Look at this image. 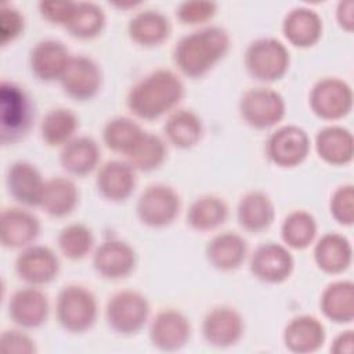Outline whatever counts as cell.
Listing matches in <instances>:
<instances>
[{
    "label": "cell",
    "instance_id": "1",
    "mask_svg": "<svg viewBox=\"0 0 354 354\" xmlns=\"http://www.w3.org/2000/svg\"><path fill=\"white\" fill-rule=\"evenodd\" d=\"M184 97V83L173 71L156 69L140 79L127 94V108L144 120L170 112Z\"/></svg>",
    "mask_w": 354,
    "mask_h": 354
},
{
    "label": "cell",
    "instance_id": "2",
    "mask_svg": "<svg viewBox=\"0 0 354 354\" xmlns=\"http://www.w3.org/2000/svg\"><path fill=\"white\" fill-rule=\"evenodd\" d=\"M230 36L221 26H205L183 36L174 50L173 61L180 72L196 79L206 75L230 50Z\"/></svg>",
    "mask_w": 354,
    "mask_h": 354
},
{
    "label": "cell",
    "instance_id": "3",
    "mask_svg": "<svg viewBox=\"0 0 354 354\" xmlns=\"http://www.w3.org/2000/svg\"><path fill=\"white\" fill-rule=\"evenodd\" d=\"M59 325L71 333H83L97 321L98 304L91 290L82 285L64 286L55 301Z\"/></svg>",
    "mask_w": 354,
    "mask_h": 354
},
{
    "label": "cell",
    "instance_id": "4",
    "mask_svg": "<svg viewBox=\"0 0 354 354\" xmlns=\"http://www.w3.org/2000/svg\"><path fill=\"white\" fill-rule=\"evenodd\" d=\"M0 104L1 142L4 145L14 144L24 138L32 126L33 106L30 98L18 84L11 82H1Z\"/></svg>",
    "mask_w": 354,
    "mask_h": 354
},
{
    "label": "cell",
    "instance_id": "5",
    "mask_svg": "<svg viewBox=\"0 0 354 354\" xmlns=\"http://www.w3.org/2000/svg\"><path fill=\"white\" fill-rule=\"evenodd\" d=\"M243 61L252 77L260 82H275L288 72L290 55L279 40L261 37L248 46Z\"/></svg>",
    "mask_w": 354,
    "mask_h": 354
},
{
    "label": "cell",
    "instance_id": "6",
    "mask_svg": "<svg viewBox=\"0 0 354 354\" xmlns=\"http://www.w3.org/2000/svg\"><path fill=\"white\" fill-rule=\"evenodd\" d=\"M109 328L119 335H134L140 332L149 317V303L147 297L131 289L113 293L105 308Z\"/></svg>",
    "mask_w": 354,
    "mask_h": 354
},
{
    "label": "cell",
    "instance_id": "7",
    "mask_svg": "<svg viewBox=\"0 0 354 354\" xmlns=\"http://www.w3.org/2000/svg\"><path fill=\"white\" fill-rule=\"evenodd\" d=\"M283 97L268 87L246 90L239 101V113L249 126L264 130L279 123L285 116Z\"/></svg>",
    "mask_w": 354,
    "mask_h": 354
},
{
    "label": "cell",
    "instance_id": "8",
    "mask_svg": "<svg viewBox=\"0 0 354 354\" xmlns=\"http://www.w3.org/2000/svg\"><path fill=\"white\" fill-rule=\"evenodd\" d=\"M180 207L181 199L171 187L152 184L140 194L136 212L142 224L152 228H162L176 220Z\"/></svg>",
    "mask_w": 354,
    "mask_h": 354
},
{
    "label": "cell",
    "instance_id": "9",
    "mask_svg": "<svg viewBox=\"0 0 354 354\" xmlns=\"http://www.w3.org/2000/svg\"><path fill=\"white\" fill-rule=\"evenodd\" d=\"M310 108L321 119L337 120L353 108V88L339 77H324L310 91Z\"/></svg>",
    "mask_w": 354,
    "mask_h": 354
},
{
    "label": "cell",
    "instance_id": "10",
    "mask_svg": "<svg viewBox=\"0 0 354 354\" xmlns=\"http://www.w3.org/2000/svg\"><path fill=\"white\" fill-rule=\"evenodd\" d=\"M310 147V137L304 129L286 124L271 133L266 144V152L277 166L295 167L306 160Z\"/></svg>",
    "mask_w": 354,
    "mask_h": 354
},
{
    "label": "cell",
    "instance_id": "11",
    "mask_svg": "<svg viewBox=\"0 0 354 354\" xmlns=\"http://www.w3.org/2000/svg\"><path fill=\"white\" fill-rule=\"evenodd\" d=\"M59 82L71 98L87 101L98 94L102 86V72L93 58L75 55L71 57Z\"/></svg>",
    "mask_w": 354,
    "mask_h": 354
},
{
    "label": "cell",
    "instance_id": "12",
    "mask_svg": "<svg viewBox=\"0 0 354 354\" xmlns=\"http://www.w3.org/2000/svg\"><path fill=\"white\" fill-rule=\"evenodd\" d=\"M293 268V256L289 249L281 243H263L256 248L250 257V271L263 282L281 283L292 275Z\"/></svg>",
    "mask_w": 354,
    "mask_h": 354
},
{
    "label": "cell",
    "instance_id": "13",
    "mask_svg": "<svg viewBox=\"0 0 354 354\" xmlns=\"http://www.w3.org/2000/svg\"><path fill=\"white\" fill-rule=\"evenodd\" d=\"M18 277L32 286H40L54 281L59 272V260L47 246L29 245L15 260Z\"/></svg>",
    "mask_w": 354,
    "mask_h": 354
},
{
    "label": "cell",
    "instance_id": "14",
    "mask_svg": "<svg viewBox=\"0 0 354 354\" xmlns=\"http://www.w3.org/2000/svg\"><path fill=\"white\" fill-rule=\"evenodd\" d=\"M191 336L188 318L174 308L160 310L149 324V340L162 351L183 348Z\"/></svg>",
    "mask_w": 354,
    "mask_h": 354
},
{
    "label": "cell",
    "instance_id": "15",
    "mask_svg": "<svg viewBox=\"0 0 354 354\" xmlns=\"http://www.w3.org/2000/svg\"><path fill=\"white\" fill-rule=\"evenodd\" d=\"M242 315L232 307L220 306L212 308L202 321V335L207 344L225 348L236 344L243 335Z\"/></svg>",
    "mask_w": 354,
    "mask_h": 354
},
{
    "label": "cell",
    "instance_id": "16",
    "mask_svg": "<svg viewBox=\"0 0 354 354\" xmlns=\"http://www.w3.org/2000/svg\"><path fill=\"white\" fill-rule=\"evenodd\" d=\"M136 250L124 241H104L93 254L95 271L106 279H120L130 275L136 267Z\"/></svg>",
    "mask_w": 354,
    "mask_h": 354
},
{
    "label": "cell",
    "instance_id": "17",
    "mask_svg": "<svg viewBox=\"0 0 354 354\" xmlns=\"http://www.w3.org/2000/svg\"><path fill=\"white\" fill-rule=\"evenodd\" d=\"M50 304L47 296L36 286L18 289L8 301L10 318L21 328L35 329L41 326L48 317Z\"/></svg>",
    "mask_w": 354,
    "mask_h": 354
},
{
    "label": "cell",
    "instance_id": "18",
    "mask_svg": "<svg viewBox=\"0 0 354 354\" xmlns=\"http://www.w3.org/2000/svg\"><path fill=\"white\" fill-rule=\"evenodd\" d=\"M136 169L127 160H108L98 169L95 185L108 201L123 202L134 191L137 184Z\"/></svg>",
    "mask_w": 354,
    "mask_h": 354
},
{
    "label": "cell",
    "instance_id": "19",
    "mask_svg": "<svg viewBox=\"0 0 354 354\" xmlns=\"http://www.w3.org/2000/svg\"><path fill=\"white\" fill-rule=\"evenodd\" d=\"M71 57L69 50L62 41L44 39L37 41L30 50L29 65L37 79L43 82L59 80Z\"/></svg>",
    "mask_w": 354,
    "mask_h": 354
},
{
    "label": "cell",
    "instance_id": "20",
    "mask_svg": "<svg viewBox=\"0 0 354 354\" xmlns=\"http://www.w3.org/2000/svg\"><path fill=\"white\" fill-rule=\"evenodd\" d=\"M40 232L35 214L19 207H8L0 216V241L4 248L19 249L32 245Z\"/></svg>",
    "mask_w": 354,
    "mask_h": 354
},
{
    "label": "cell",
    "instance_id": "21",
    "mask_svg": "<svg viewBox=\"0 0 354 354\" xmlns=\"http://www.w3.org/2000/svg\"><path fill=\"white\" fill-rule=\"evenodd\" d=\"M44 183L36 166L25 160L12 163L6 174L10 195L25 206H40Z\"/></svg>",
    "mask_w": 354,
    "mask_h": 354
},
{
    "label": "cell",
    "instance_id": "22",
    "mask_svg": "<svg viewBox=\"0 0 354 354\" xmlns=\"http://www.w3.org/2000/svg\"><path fill=\"white\" fill-rule=\"evenodd\" d=\"M325 339L324 324L313 315L295 317L283 329L285 347L296 354H308L319 350Z\"/></svg>",
    "mask_w": 354,
    "mask_h": 354
},
{
    "label": "cell",
    "instance_id": "23",
    "mask_svg": "<svg viewBox=\"0 0 354 354\" xmlns=\"http://www.w3.org/2000/svg\"><path fill=\"white\" fill-rule=\"evenodd\" d=\"M322 18L308 7L290 10L282 22V32L286 40L300 48L314 46L322 36Z\"/></svg>",
    "mask_w": 354,
    "mask_h": 354
},
{
    "label": "cell",
    "instance_id": "24",
    "mask_svg": "<svg viewBox=\"0 0 354 354\" xmlns=\"http://www.w3.org/2000/svg\"><path fill=\"white\" fill-rule=\"evenodd\" d=\"M314 261L326 274H340L353 261L351 242L337 232L324 234L314 246Z\"/></svg>",
    "mask_w": 354,
    "mask_h": 354
},
{
    "label": "cell",
    "instance_id": "25",
    "mask_svg": "<svg viewBox=\"0 0 354 354\" xmlns=\"http://www.w3.org/2000/svg\"><path fill=\"white\" fill-rule=\"evenodd\" d=\"M315 151L318 156L333 166L347 165L353 160L354 138L348 129L342 126H326L315 136Z\"/></svg>",
    "mask_w": 354,
    "mask_h": 354
},
{
    "label": "cell",
    "instance_id": "26",
    "mask_svg": "<svg viewBox=\"0 0 354 354\" xmlns=\"http://www.w3.org/2000/svg\"><path fill=\"white\" fill-rule=\"evenodd\" d=\"M248 253L246 241L235 232H221L213 236L206 246V257L212 267L220 271L238 268Z\"/></svg>",
    "mask_w": 354,
    "mask_h": 354
},
{
    "label": "cell",
    "instance_id": "27",
    "mask_svg": "<svg viewBox=\"0 0 354 354\" xmlns=\"http://www.w3.org/2000/svg\"><path fill=\"white\" fill-rule=\"evenodd\" d=\"M236 217L243 230L249 232H261L274 223L275 207L267 194L261 191H250L241 198Z\"/></svg>",
    "mask_w": 354,
    "mask_h": 354
},
{
    "label": "cell",
    "instance_id": "28",
    "mask_svg": "<svg viewBox=\"0 0 354 354\" xmlns=\"http://www.w3.org/2000/svg\"><path fill=\"white\" fill-rule=\"evenodd\" d=\"M319 308L335 324H351L354 319V283L347 279L329 283L321 293Z\"/></svg>",
    "mask_w": 354,
    "mask_h": 354
},
{
    "label": "cell",
    "instance_id": "29",
    "mask_svg": "<svg viewBox=\"0 0 354 354\" xmlns=\"http://www.w3.org/2000/svg\"><path fill=\"white\" fill-rule=\"evenodd\" d=\"M100 147L91 137H75L66 142L59 153L61 166L73 176H86L91 173L100 162Z\"/></svg>",
    "mask_w": 354,
    "mask_h": 354
},
{
    "label": "cell",
    "instance_id": "30",
    "mask_svg": "<svg viewBox=\"0 0 354 354\" xmlns=\"http://www.w3.org/2000/svg\"><path fill=\"white\" fill-rule=\"evenodd\" d=\"M127 32L134 43L144 47H153L169 37L170 22L160 11L142 10L129 21Z\"/></svg>",
    "mask_w": 354,
    "mask_h": 354
},
{
    "label": "cell",
    "instance_id": "31",
    "mask_svg": "<svg viewBox=\"0 0 354 354\" xmlns=\"http://www.w3.org/2000/svg\"><path fill=\"white\" fill-rule=\"evenodd\" d=\"M79 202L76 184L66 177H53L44 183L40 206L53 217L71 214Z\"/></svg>",
    "mask_w": 354,
    "mask_h": 354
},
{
    "label": "cell",
    "instance_id": "32",
    "mask_svg": "<svg viewBox=\"0 0 354 354\" xmlns=\"http://www.w3.org/2000/svg\"><path fill=\"white\" fill-rule=\"evenodd\" d=\"M163 131L170 144L188 149L195 147L202 138L203 126L201 118L189 109H177L169 115L163 124Z\"/></svg>",
    "mask_w": 354,
    "mask_h": 354
},
{
    "label": "cell",
    "instance_id": "33",
    "mask_svg": "<svg viewBox=\"0 0 354 354\" xmlns=\"http://www.w3.org/2000/svg\"><path fill=\"white\" fill-rule=\"evenodd\" d=\"M228 217L227 203L213 195H205L195 199L188 212L187 223L195 231H212L225 223Z\"/></svg>",
    "mask_w": 354,
    "mask_h": 354
},
{
    "label": "cell",
    "instance_id": "34",
    "mask_svg": "<svg viewBox=\"0 0 354 354\" xmlns=\"http://www.w3.org/2000/svg\"><path fill=\"white\" fill-rule=\"evenodd\" d=\"M79 127L77 116L66 108L50 109L40 123V136L50 147H64Z\"/></svg>",
    "mask_w": 354,
    "mask_h": 354
},
{
    "label": "cell",
    "instance_id": "35",
    "mask_svg": "<svg viewBox=\"0 0 354 354\" xmlns=\"http://www.w3.org/2000/svg\"><path fill=\"white\" fill-rule=\"evenodd\" d=\"M166 142L159 136L144 131L134 147L126 153V158L136 170L152 171L166 160Z\"/></svg>",
    "mask_w": 354,
    "mask_h": 354
},
{
    "label": "cell",
    "instance_id": "36",
    "mask_svg": "<svg viewBox=\"0 0 354 354\" xmlns=\"http://www.w3.org/2000/svg\"><path fill=\"white\" fill-rule=\"evenodd\" d=\"M317 235V221L314 216L306 210H293L281 225V236L288 248L306 249Z\"/></svg>",
    "mask_w": 354,
    "mask_h": 354
},
{
    "label": "cell",
    "instance_id": "37",
    "mask_svg": "<svg viewBox=\"0 0 354 354\" xmlns=\"http://www.w3.org/2000/svg\"><path fill=\"white\" fill-rule=\"evenodd\" d=\"M105 25V14L100 6L91 1H77L65 29L77 39H93L101 33Z\"/></svg>",
    "mask_w": 354,
    "mask_h": 354
},
{
    "label": "cell",
    "instance_id": "38",
    "mask_svg": "<svg viewBox=\"0 0 354 354\" xmlns=\"http://www.w3.org/2000/svg\"><path fill=\"white\" fill-rule=\"evenodd\" d=\"M142 133L144 130L136 120L126 116H116L105 123L102 140L109 149L126 155Z\"/></svg>",
    "mask_w": 354,
    "mask_h": 354
},
{
    "label": "cell",
    "instance_id": "39",
    "mask_svg": "<svg viewBox=\"0 0 354 354\" xmlns=\"http://www.w3.org/2000/svg\"><path fill=\"white\" fill-rule=\"evenodd\" d=\"M61 253L71 260L86 257L94 246V235L84 224H69L64 227L57 238Z\"/></svg>",
    "mask_w": 354,
    "mask_h": 354
},
{
    "label": "cell",
    "instance_id": "40",
    "mask_svg": "<svg viewBox=\"0 0 354 354\" xmlns=\"http://www.w3.org/2000/svg\"><path fill=\"white\" fill-rule=\"evenodd\" d=\"M332 217L342 225H353L354 223V185L343 184L337 187L329 201Z\"/></svg>",
    "mask_w": 354,
    "mask_h": 354
},
{
    "label": "cell",
    "instance_id": "41",
    "mask_svg": "<svg viewBox=\"0 0 354 354\" xmlns=\"http://www.w3.org/2000/svg\"><path fill=\"white\" fill-rule=\"evenodd\" d=\"M217 6L209 0H189L178 4L176 15L181 24L196 25L212 19L216 14Z\"/></svg>",
    "mask_w": 354,
    "mask_h": 354
},
{
    "label": "cell",
    "instance_id": "42",
    "mask_svg": "<svg viewBox=\"0 0 354 354\" xmlns=\"http://www.w3.org/2000/svg\"><path fill=\"white\" fill-rule=\"evenodd\" d=\"M24 15L12 6L4 4L0 12V41L7 46L14 41L24 30Z\"/></svg>",
    "mask_w": 354,
    "mask_h": 354
},
{
    "label": "cell",
    "instance_id": "43",
    "mask_svg": "<svg viewBox=\"0 0 354 354\" xmlns=\"http://www.w3.org/2000/svg\"><path fill=\"white\" fill-rule=\"evenodd\" d=\"M0 351L4 354H35V342L22 330H4L0 336Z\"/></svg>",
    "mask_w": 354,
    "mask_h": 354
},
{
    "label": "cell",
    "instance_id": "44",
    "mask_svg": "<svg viewBox=\"0 0 354 354\" xmlns=\"http://www.w3.org/2000/svg\"><path fill=\"white\" fill-rule=\"evenodd\" d=\"M76 7V1H55L43 0L39 3V11L44 19L55 25H65L69 22Z\"/></svg>",
    "mask_w": 354,
    "mask_h": 354
},
{
    "label": "cell",
    "instance_id": "45",
    "mask_svg": "<svg viewBox=\"0 0 354 354\" xmlns=\"http://www.w3.org/2000/svg\"><path fill=\"white\" fill-rule=\"evenodd\" d=\"M336 21L342 29L346 32H353L354 29V1L344 0L339 1L336 7Z\"/></svg>",
    "mask_w": 354,
    "mask_h": 354
},
{
    "label": "cell",
    "instance_id": "46",
    "mask_svg": "<svg viewBox=\"0 0 354 354\" xmlns=\"http://www.w3.org/2000/svg\"><path fill=\"white\" fill-rule=\"evenodd\" d=\"M333 354H353L354 351V333L351 329L340 332L330 344Z\"/></svg>",
    "mask_w": 354,
    "mask_h": 354
}]
</instances>
